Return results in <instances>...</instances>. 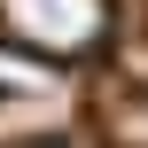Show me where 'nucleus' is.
Listing matches in <instances>:
<instances>
[{"label":"nucleus","instance_id":"obj_1","mask_svg":"<svg viewBox=\"0 0 148 148\" xmlns=\"http://www.w3.org/2000/svg\"><path fill=\"white\" fill-rule=\"evenodd\" d=\"M0 39L47 62H78L109 39V0H0Z\"/></svg>","mask_w":148,"mask_h":148},{"label":"nucleus","instance_id":"obj_2","mask_svg":"<svg viewBox=\"0 0 148 148\" xmlns=\"http://www.w3.org/2000/svg\"><path fill=\"white\" fill-rule=\"evenodd\" d=\"M78 101L55 86H0V148H55L70 140Z\"/></svg>","mask_w":148,"mask_h":148},{"label":"nucleus","instance_id":"obj_3","mask_svg":"<svg viewBox=\"0 0 148 148\" xmlns=\"http://www.w3.org/2000/svg\"><path fill=\"white\" fill-rule=\"evenodd\" d=\"M55 148H62V140H55Z\"/></svg>","mask_w":148,"mask_h":148}]
</instances>
